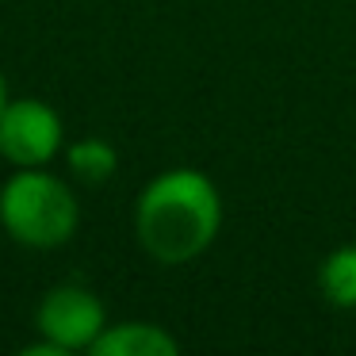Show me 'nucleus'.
<instances>
[{
    "label": "nucleus",
    "mask_w": 356,
    "mask_h": 356,
    "mask_svg": "<svg viewBox=\"0 0 356 356\" xmlns=\"http://www.w3.org/2000/svg\"><path fill=\"white\" fill-rule=\"evenodd\" d=\"M318 287H322L325 302L341 310L356 307V245H341L318 268Z\"/></svg>",
    "instance_id": "423d86ee"
},
{
    "label": "nucleus",
    "mask_w": 356,
    "mask_h": 356,
    "mask_svg": "<svg viewBox=\"0 0 356 356\" xmlns=\"http://www.w3.org/2000/svg\"><path fill=\"white\" fill-rule=\"evenodd\" d=\"M70 161V172L81 180V184H108L119 169V154L108 146L104 138H81L70 146L65 154Z\"/></svg>",
    "instance_id": "0eeeda50"
},
{
    "label": "nucleus",
    "mask_w": 356,
    "mask_h": 356,
    "mask_svg": "<svg viewBox=\"0 0 356 356\" xmlns=\"http://www.w3.org/2000/svg\"><path fill=\"white\" fill-rule=\"evenodd\" d=\"M222 226V200L200 169H165L138 192L134 234L157 264L195 261Z\"/></svg>",
    "instance_id": "f257e3e1"
},
{
    "label": "nucleus",
    "mask_w": 356,
    "mask_h": 356,
    "mask_svg": "<svg viewBox=\"0 0 356 356\" xmlns=\"http://www.w3.org/2000/svg\"><path fill=\"white\" fill-rule=\"evenodd\" d=\"M92 356H177L180 341L154 322H119L96 337Z\"/></svg>",
    "instance_id": "39448f33"
},
{
    "label": "nucleus",
    "mask_w": 356,
    "mask_h": 356,
    "mask_svg": "<svg viewBox=\"0 0 356 356\" xmlns=\"http://www.w3.org/2000/svg\"><path fill=\"white\" fill-rule=\"evenodd\" d=\"M4 104H8V85H4V73H0V111H4Z\"/></svg>",
    "instance_id": "6e6552de"
},
{
    "label": "nucleus",
    "mask_w": 356,
    "mask_h": 356,
    "mask_svg": "<svg viewBox=\"0 0 356 356\" xmlns=\"http://www.w3.org/2000/svg\"><path fill=\"white\" fill-rule=\"evenodd\" d=\"M35 325L50 345H58L70 356L96 345V337L108 330V310L96 291L81 284H62L42 295L39 310H35Z\"/></svg>",
    "instance_id": "20e7f679"
},
{
    "label": "nucleus",
    "mask_w": 356,
    "mask_h": 356,
    "mask_svg": "<svg viewBox=\"0 0 356 356\" xmlns=\"http://www.w3.org/2000/svg\"><path fill=\"white\" fill-rule=\"evenodd\" d=\"M65 142V127L47 100H8L0 111V157L16 169H47Z\"/></svg>",
    "instance_id": "7ed1b4c3"
},
{
    "label": "nucleus",
    "mask_w": 356,
    "mask_h": 356,
    "mask_svg": "<svg viewBox=\"0 0 356 356\" xmlns=\"http://www.w3.org/2000/svg\"><path fill=\"white\" fill-rule=\"evenodd\" d=\"M77 195L47 169H16L0 188V226L27 249L65 245L77 234Z\"/></svg>",
    "instance_id": "f03ea898"
}]
</instances>
